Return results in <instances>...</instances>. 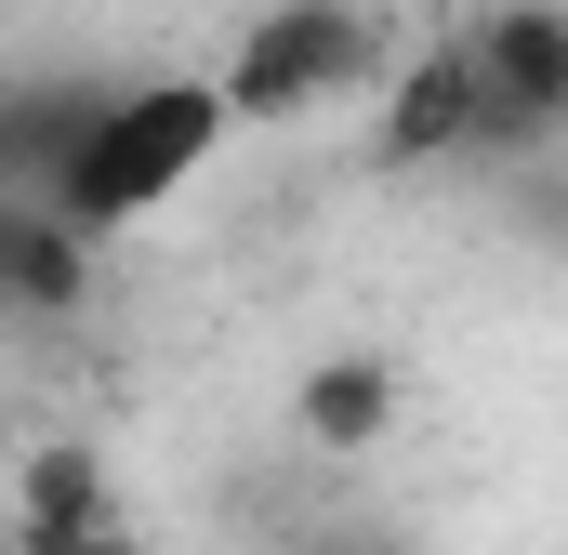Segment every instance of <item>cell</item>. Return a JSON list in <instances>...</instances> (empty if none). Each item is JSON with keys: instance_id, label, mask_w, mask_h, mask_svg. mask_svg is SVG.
I'll return each mask as SVG.
<instances>
[{"instance_id": "4", "label": "cell", "mask_w": 568, "mask_h": 555, "mask_svg": "<svg viewBox=\"0 0 568 555\" xmlns=\"http://www.w3.org/2000/svg\"><path fill=\"white\" fill-rule=\"evenodd\" d=\"M476 133V53L463 40H424L410 67H384V172H436Z\"/></svg>"}, {"instance_id": "3", "label": "cell", "mask_w": 568, "mask_h": 555, "mask_svg": "<svg viewBox=\"0 0 568 555\" xmlns=\"http://www.w3.org/2000/svg\"><path fill=\"white\" fill-rule=\"evenodd\" d=\"M106 93H120V80H93V67H40V80H0V199H40V185L80 159V133L106 120Z\"/></svg>"}, {"instance_id": "8", "label": "cell", "mask_w": 568, "mask_h": 555, "mask_svg": "<svg viewBox=\"0 0 568 555\" xmlns=\"http://www.w3.org/2000/svg\"><path fill=\"white\" fill-rule=\"evenodd\" d=\"M27 555H145V543L120 529V516H106V529H80V543H27Z\"/></svg>"}, {"instance_id": "5", "label": "cell", "mask_w": 568, "mask_h": 555, "mask_svg": "<svg viewBox=\"0 0 568 555\" xmlns=\"http://www.w3.org/2000/svg\"><path fill=\"white\" fill-rule=\"evenodd\" d=\"M80 304H93V239L53 225V199H0V317L67 331Z\"/></svg>"}, {"instance_id": "6", "label": "cell", "mask_w": 568, "mask_h": 555, "mask_svg": "<svg viewBox=\"0 0 568 555\" xmlns=\"http://www.w3.org/2000/svg\"><path fill=\"white\" fill-rule=\"evenodd\" d=\"M397 411H410V384H397V357H371V344L317 357V371H304V397H291V423H304V450H331V463L384 450V436H397Z\"/></svg>"}, {"instance_id": "1", "label": "cell", "mask_w": 568, "mask_h": 555, "mask_svg": "<svg viewBox=\"0 0 568 555\" xmlns=\"http://www.w3.org/2000/svg\"><path fill=\"white\" fill-rule=\"evenodd\" d=\"M212 145H225L212 80H120V93H106V120L80 133V159H67L40 199H53V225H80V239H120V225L172 212V199L212 172Z\"/></svg>"}, {"instance_id": "2", "label": "cell", "mask_w": 568, "mask_h": 555, "mask_svg": "<svg viewBox=\"0 0 568 555\" xmlns=\"http://www.w3.org/2000/svg\"><path fill=\"white\" fill-rule=\"evenodd\" d=\"M384 13L371 0H278V13H252L239 27V53H225V80H212V107L225 120H304V107H331V93H357V80H384Z\"/></svg>"}, {"instance_id": "7", "label": "cell", "mask_w": 568, "mask_h": 555, "mask_svg": "<svg viewBox=\"0 0 568 555\" xmlns=\"http://www.w3.org/2000/svg\"><path fill=\"white\" fill-rule=\"evenodd\" d=\"M120 503H106V450L93 436H40L27 450V476H13V529L27 543H80V529H106Z\"/></svg>"}, {"instance_id": "9", "label": "cell", "mask_w": 568, "mask_h": 555, "mask_svg": "<svg viewBox=\"0 0 568 555\" xmlns=\"http://www.w3.org/2000/svg\"><path fill=\"white\" fill-rule=\"evenodd\" d=\"M291 555H397V543H357V529H331V543H291Z\"/></svg>"}]
</instances>
